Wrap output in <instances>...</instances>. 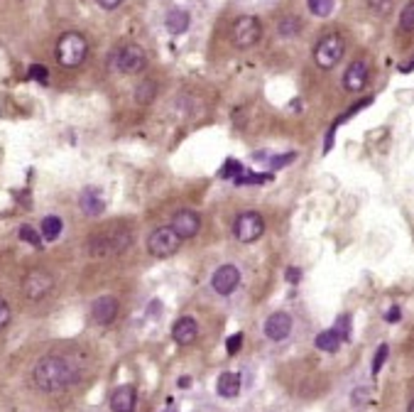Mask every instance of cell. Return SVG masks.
I'll return each mask as SVG.
<instances>
[{"mask_svg": "<svg viewBox=\"0 0 414 412\" xmlns=\"http://www.w3.org/2000/svg\"><path fill=\"white\" fill-rule=\"evenodd\" d=\"M32 381L42 393H59L79 381V371L64 356H44L32 368Z\"/></svg>", "mask_w": 414, "mask_h": 412, "instance_id": "obj_1", "label": "cell"}, {"mask_svg": "<svg viewBox=\"0 0 414 412\" xmlns=\"http://www.w3.org/2000/svg\"><path fill=\"white\" fill-rule=\"evenodd\" d=\"M130 246H133V231L128 226H113V229L101 231V233L88 238V253L94 255V258L120 255Z\"/></svg>", "mask_w": 414, "mask_h": 412, "instance_id": "obj_2", "label": "cell"}, {"mask_svg": "<svg viewBox=\"0 0 414 412\" xmlns=\"http://www.w3.org/2000/svg\"><path fill=\"white\" fill-rule=\"evenodd\" d=\"M88 54V42L79 32H64L57 42V59L59 64L66 69H76L79 64H83V59Z\"/></svg>", "mask_w": 414, "mask_h": 412, "instance_id": "obj_3", "label": "cell"}, {"mask_svg": "<svg viewBox=\"0 0 414 412\" xmlns=\"http://www.w3.org/2000/svg\"><path fill=\"white\" fill-rule=\"evenodd\" d=\"M346 54V42L341 35H336V32H331V35L321 37L319 42H316L314 47V62L319 69L328 71L333 69V66L339 64L341 59H344Z\"/></svg>", "mask_w": 414, "mask_h": 412, "instance_id": "obj_4", "label": "cell"}, {"mask_svg": "<svg viewBox=\"0 0 414 412\" xmlns=\"http://www.w3.org/2000/svg\"><path fill=\"white\" fill-rule=\"evenodd\" d=\"M179 246H181V238L172 231V226H159V229L152 231L150 238H147V253L159 260L174 255L177 250H179Z\"/></svg>", "mask_w": 414, "mask_h": 412, "instance_id": "obj_5", "label": "cell"}, {"mask_svg": "<svg viewBox=\"0 0 414 412\" xmlns=\"http://www.w3.org/2000/svg\"><path fill=\"white\" fill-rule=\"evenodd\" d=\"M260 35H263V25L255 15H243L233 23L231 27V42H233L238 49H250L260 42Z\"/></svg>", "mask_w": 414, "mask_h": 412, "instance_id": "obj_6", "label": "cell"}, {"mask_svg": "<svg viewBox=\"0 0 414 412\" xmlns=\"http://www.w3.org/2000/svg\"><path fill=\"white\" fill-rule=\"evenodd\" d=\"M113 66H116L120 74H140L147 66L145 49L140 44H125L113 54Z\"/></svg>", "mask_w": 414, "mask_h": 412, "instance_id": "obj_7", "label": "cell"}, {"mask_svg": "<svg viewBox=\"0 0 414 412\" xmlns=\"http://www.w3.org/2000/svg\"><path fill=\"white\" fill-rule=\"evenodd\" d=\"M233 233L240 243H255L265 233V218L257 211H243L235 218Z\"/></svg>", "mask_w": 414, "mask_h": 412, "instance_id": "obj_8", "label": "cell"}, {"mask_svg": "<svg viewBox=\"0 0 414 412\" xmlns=\"http://www.w3.org/2000/svg\"><path fill=\"white\" fill-rule=\"evenodd\" d=\"M54 289V277L49 275L47 270H29L27 275H25V280H23V292H25V297L27 300H32V302H40V300H44L49 292Z\"/></svg>", "mask_w": 414, "mask_h": 412, "instance_id": "obj_9", "label": "cell"}, {"mask_svg": "<svg viewBox=\"0 0 414 412\" xmlns=\"http://www.w3.org/2000/svg\"><path fill=\"white\" fill-rule=\"evenodd\" d=\"M238 285H240V270L231 263L221 265V268L214 272V277H211V287H214L216 294H221V297L233 294L235 289H238Z\"/></svg>", "mask_w": 414, "mask_h": 412, "instance_id": "obj_10", "label": "cell"}, {"mask_svg": "<svg viewBox=\"0 0 414 412\" xmlns=\"http://www.w3.org/2000/svg\"><path fill=\"white\" fill-rule=\"evenodd\" d=\"M170 226L181 241H189V238H194V235L201 231V216H198L196 211H192V209H179V211L172 216Z\"/></svg>", "mask_w": 414, "mask_h": 412, "instance_id": "obj_11", "label": "cell"}, {"mask_svg": "<svg viewBox=\"0 0 414 412\" xmlns=\"http://www.w3.org/2000/svg\"><path fill=\"white\" fill-rule=\"evenodd\" d=\"M292 334V317L287 312H272L265 322V336L272 342H285Z\"/></svg>", "mask_w": 414, "mask_h": 412, "instance_id": "obj_12", "label": "cell"}, {"mask_svg": "<svg viewBox=\"0 0 414 412\" xmlns=\"http://www.w3.org/2000/svg\"><path fill=\"white\" fill-rule=\"evenodd\" d=\"M118 317V300L111 297V294H105V297H99V300L91 305V319L101 326H108L113 324V319Z\"/></svg>", "mask_w": 414, "mask_h": 412, "instance_id": "obj_13", "label": "cell"}, {"mask_svg": "<svg viewBox=\"0 0 414 412\" xmlns=\"http://www.w3.org/2000/svg\"><path fill=\"white\" fill-rule=\"evenodd\" d=\"M198 336V324L194 317H181L174 322V326H172V339H174L179 346H189V344L196 342Z\"/></svg>", "mask_w": 414, "mask_h": 412, "instance_id": "obj_14", "label": "cell"}, {"mask_svg": "<svg viewBox=\"0 0 414 412\" xmlns=\"http://www.w3.org/2000/svg\"><path fill=\"white\" fill-rule=\"evenodd\" d=\"M365 83H367V64L361 62V59L350 62L348 69H346V74H344V88L356 94V91L365 88Z\"/></svg>", "mask_w": 414, "mask_h": 412, "instance_id": "obj_15", "label": "cell"}, {"mask_svg": "<svg viewBox=\"0 0 414 412\" xmlns=\"http://www.w3.org/2000/svg\"><path fill=\"white\" fill-rule=\"evenodd\" d=\"M79 206H81V211L86 214V216H101V214L105 211V199L103 194H101V189L96 187L83 189L81 196H79Z\"/></svg>", "mask_w": 414, "mask_h": 412, "instance_id": "obj_16", "label": "cell"}, {"mask_svg": "<svg viewBox=\"0 0 414 412\" xmlns=\"http://www.w3.org/2000/svg\"><path fill=\"white\" fill-rule=\"evenodd\" d=\"M113 412H133L135 410V388L133 385H120L111 395Z\"/></svg>", "mask_w": 414, "mask_h": 412, "instance_id": "obj_17", "label": "cell"}, {"mask_svg": "<svg viewBox=\"0 0 414 412\" xmlns=\"http://www.w3.org/2000/svg\"><path fill=\"white\" fill-rule=\"evenodd\" d=\"M216 393L221 395V398H238L240 393V376L238 373H221L216 381Z\"/></svg>", "mask_w": 414, "mask_h": 412, "instance_id": "obj_18", "label": "cell"}, {"mask_svg": "<svg viewBox=\"0 0 414 412\" xmlns=\"http://www.w3.org/2000/svg\"><path fill=\"white\" fill-rule=\"evenodd\" d=\"M164 25H167V29H170L172 35H181V32L189 29V12L181 10V8H172L167 12V18H164Z\"/></svg>", "mask_w": 414, "mask_h": 412, "instance_id": "obj_19", "label": "cell"}, {"mask_svg": "<svg viewBox=\"0 0 414 412\" xmlns=\"http://www.w3.org/2000/svg\"><path fill=\"white\" fill-rule=\"evenodd\" d=\"M314 344H316V348L319 351H326V353H336L341 348V336L336 334L333 329H326V331H321V334H316V339H314Z\"/></svg>", "mask_w": 414, "mask_h": 412, "instance_id": "obj_20", "label": "cell"}, {"mask_svg": "<svg viewBox=\"0 0 414 412\" xmlns=\"http://www.w3.org/2000/svg\"><path fill=\"white\" fill-rule=\"evenodd\" d=\"M155 96H157V83L152 81V79H145L135 88V103L138 106H150L152 101H155Z\"/></svg>", "mask_w": 414, "mask_h": 412, "instance_id": "obj_21", "label": "cell"}, {"mask_svg": "<svg viewBox=\"0 0 414 412\" xmlns=\"http://www.w3.org/2000/svg\"><path fill=\"white\" fill-rule=\"evenodd\" d=\"M62 218L59 216H44L42 218V238L44 241H57L59 233H62Z\"/></svg>", "mask_w": 414, "mask_h": 412, "instance_id": "obj_22", "label": "cell"}, {"mask_svg": "<svg viewBox=\"0 0 414 412\" xmlns=\"http://www.w3.org/2000/svg\"><path fill=\"white\" fill-rule=\"evenodd\" d=\"M307 5H309L311 15H316V18H328L333 5H336V0H307Z\"/></svg>", "mask_w": 414, "mask_h": 412, "instance_id": "obj_23", "label": "cell"}, {"mask_svg": "<svg viewBox=\"0 0 414 412\" xmlns=\"http://www.w3.org/2000/svg\"><path fill=\"white\" fill-rule=\"evenodd\" d=\"M20 241H25V243H29V246H35L37 250H42V233H37L35 231V226H20Z\"/></svg>", "mask_w": 414, "mask_h": 412, "instance_id": "obj_24", "label": "cell"}, {"mask_svg": "<svg viewBox=\"0 0 414 412\" xmlns=\"http://www.w3.org/2000/svg\"><path fill=\"white\" fill-rule=\"evenodd\" d=\"M400 27H402L404 32H414V0L407 3V5L402 8V12H400Z\"/></svg>", "mask_w": 414, "mask_h": 412, "instance_id": "obj_25", "label": "cell"}, {"mask_svg": "<svg viewBox=\"0 0 414 412\" xmlns=\"http://www.w3.org/2000/svg\"><path fill=\"white\" fill-rule=\"evenodd\" d=\"M277 32H280V37H294L299 32V20L297 18L280 20V25H277Z\"/></svg>", "mask_w": 414, "mask_h": 412, "instance_id": "obj_26", "label": "cell"}, {"mask_svg": "<svg viewBox=\"0 0 414 412\" xmlns=\"http://www.w3.org/2000/svg\"><path fill=\"white\" fill-rule=\"evenodd\" d=\"M387 353H390V346L387 344H380V348L375 351V359H373V376H378L383 371V365L387 361Z\"/></svg>", "mask_w": 414, "mask_h": 412, "instance_id": "obj_27", "label": "cell"}, {"mask_svg": "<svg viewBox=\"0 0 414 412\" xmlns=\"http://www.w3.org/2000/svg\"><path fill=\"white\" fill-rule=\"evenodd\" d=\"M333 331L341 336V342H348V339H350V317H348V314H344V317L336 319V326H333Z\"/></svg>", "mask_w": 414, "mask_h": 412, "instance_id": "obj_28", "label": "cell"}, {"mask_svg": "<svg viewBox=\"0 0 414 412\" xmlns=\"http://www.w3.org/2000/svg\"><path fill=\"white\" fill-rule=\"evenodd\" d=\"M243 165H240V162H235V159H228L226 162V167H223L221 170V177L223 179H235V177L238 175H243Z\"/></svg>", "mask_w": 414, "mask_h": 412, "instance_id": "obj_29", "label": "cell"}, {"mask_svg": "<svg viewBox=\"0 0 414 412\" xmlns=\"http://www.w3.org/2000/svg\"><path fill=\"white\" fill-rule=\"evenodd\" d=\"M29 79H35V81H40V83H47V79H49L47 66L32 64V66H29Z\"/></svg>", "mask_w": 414, "mask_h": 412, "instance_id": "obj_30", "label": "cell"}, {"mask_svg": "<svg viewBox=\"0 0 414 412\" xmlns=\"http://www.w3.org/2000/svg\"><path fill=\"white\" fill-rule=\"evenodd\" d=\"M370 10L378 12V15H387L392 10V0H367Z\"/></svg>", "mask_w": 414, "mask_h": 412, "instance_id": "obj_31", "label": "cell"}, {"mask_svg": "<svg viewBox=\"0 0 414 412\" xmlns=\"http://www.w3.org/2000/svg\"><path fill=\"white\" fill-rule=\"evenodd\" d=\"M240 346H243V331H238V334H233V336H228L226 351L231 353V356H235V353L240 351Z\"/></svg>", "mask_w": 414, "mask_h": 412, "instance_id": "obj_32", "label": "cell"}, {"mask_svg": "<svg viewBox=\"0 0 414 412\" xmlns=\"http://www.w3.org/2000/svg\"><path fill=\"white\" fill-rule=\"evenodd\" d=\"M8 324H10V305L0 297V331L5 329Z\"/></svg>", "mask_w": 414, "mask_h": 412, "instance_id": "obj_33", "label": "cell"}, {"mask_svg": "<svg viewBox=\"0 0 414 412\" xmlns=\"http://www.w3.org/2000/svg\"><path fill=\"white\" fill-rule=\"evenodd\" d=\"M292 159H294V153H289V155H277V157L270 159V165H272V170H280V167L289 165Z\"/></svg>", "mask_w": 414, "mask_h": 412, "instance_id": "obj_34", "label": "cell"}, {"mask_svg": "<svg viewBox=\"0 0 414 412\" xmlns=\"http://www.w3.org/2000/svg\"><path fill=\"white\" fill-rule=\"evenodd\" d=\"M285 277H287V283L289 285H297L299 280H302V270H299V268H287Z\"/></svg>", "mask_w": 414, "mask_h": 412, "instance_id": "obj_35", "label": "cell"}, {"mask_svg": "<svg viewBox=\"0 0 414 412\" xmlns=\"http://www.w3.org/2000/svg\"><path fill=\"white\" fill-rule=\"evenodd\" d=\"M120 3H122V0H99V5L103 8V10H116Z\"/></svg>", "mask_w": 414, "mask_h": 412, "instance_id": "obj_36", "label": "cell"}, {"mask_svg": "<svg viewBox=\"0 0 414 412\" xmlns=\"http://www.w3.org/2000/svg\"><path fill=\"white\" fill-rule=\"evenodd\" d=\"M400 317H402V312H400V307H392L390 312L385 314L387 322H397V319H400Z\"/></svg>", "mask_w": 414, "mask_h": 412, "instance_id": "obj_37", "label": "cell"}, {"mask_svg": "<svg viewBox=\"0 0 414 412\" xmlns=\"http://www.w3.org/2000/svg\"><path fill=\"white\" fill-rule=\"evenodd\" d=\"M177 385H179V388H192V378H179Z\"/></svg>", "mask_w": 414, "mask_h": 412, "instance_id": "obj_38", "label": "cell"}, {"mask_svg": "<svg viewBox=\"0 0 414 412\" xmlns=\"http://www.w3.org/2000/svg\"><path fill=\"white\" fill-rule=\"evenodd\" d=\"M407 412H414V398H412V402H409V407H407Z\"/></svg>", "mask_w": 414, "mask_h": 412, "instance_id": "obj_39", "label": "cell"}, {"mask_svg": "<svg viewBox=\"0 0 414 412\" xmlns=\"http://www.w3.org/2000/svg\"><path fill=\"white\" fill-rule=\"evenodd\" d=\"M164 412H177V410H174V407H167V410H164Z\"/></svg>", "mask_w": 414, "mask_h": 412, "instance_id": "obj_40", "label": "cell"}]
</instances>
